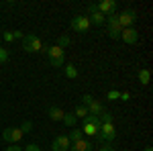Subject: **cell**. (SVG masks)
I'll return each mask as SVG.
<instances>
[{"label":"cell","instance_id":"6da1fadb","mask_svg":"<svg viewBox=\"0 0 153 151\" xmlns=\"http://www.w3.org/2000/svg\"><path fill=\"white\" fill-rule=\"evenodd\" d=\"M23 49H25V51H29V53H47L49 45H47V43H43L37 35L27 33V35L23 37Z\"/></svg>","mask_w":153,"mask_h":151},{"label":"cell","instance_id":"7a4b0ae2","mask_svg":"<svg viewBox=\"0 0 153 151\" xmlns=\"http://www.w3.org/2000/svg\"><path fill=\"white\" fill-rule=\"evenodd\" d=\"M100 118L96 115H88L84 118V127H82V133L88 135V137H96L98 139V133H100Z\"/></svg>","mask_w":153,"mask_h":151},{"label":"cell","instance_id":"3957f363","mask_svg":"<svg viewBox=\"0 0 153 151\" xmlns=\"http://www.w3.org/2000/svg\"><path fill=\"white\" fill-rule=\"evenodd\" d=\"M47 55H49V63H51L53 68H63V65H65V51H63L61 47H57V45L49 47Z\"/></svg>","mask_w":153,"mask_h":151},{"label":"cell","instance_id":"277c9868","mask_svg":"<svg viewBox=\"0 0 153 151\" xmlns=\"http://www.w3.org/2000/svg\"><path fill=\"white\" fill-rule=\"evenodd\" d=\"M82 106H86L88 115L100 116L102 112H104V106L100 104L98 100H94V96H90V94H84V96H82Z\"/></svg>","mask_w":153,"mask_h":151},{"label":"cell","instance_id":"5b68a950","mask_svg":"<svg viewBox=\"0 0 153 151\" xmlns=\"http://www.w3.org/2000/svg\"><path fill=\"white\" fill-rule=\"evenodd\" d=\"M71 29L76 31V33H88L90 31V16H86V14H76L74 19H71Z\"/></svg>","mask_w":153,"mask_h":151},{"label":"cell","instance_id":"8992f818","mask_svg":"<svg viewBox=\"0 0 153 151\" xmlns=\"http://www.w3.org/2000/svg\"><path fill=\"white\" fill-rule=\"evenodd\" d=\"M117 19H118L120 29H129V27H133V23L137 21V12L133 10V8H127V10H123L120 14H117Z\"/></svg>","mask_w":153,"mask_h":151},{"label":"cell","instance_id":"52a82bcc","mask_svg":"<svg viewBox=\"0 0 153 151\" xmlns=\"http://www.w3.org/2000/svg\"><path fill=\"white\" fill-rule=\"evenodd\" d=\"M114 137H117V129H114V125H112V123H102V125H100V133H98V139L110 143Z\"/></svg>","mask_w":153,"mask_h":151},{"label":"cell","instance_id":"ba28073f","mask_svg":"<svg viewBox=\"0 0 153 151\" xmlns=\"http://www.w3.org/2000/svg\"><path fill=\"white\" fill-rule=\"evenodd\" d=\"M23 137H25V133L21 131V127H10L2 133V139L6 141V143H19Z\"/></svg>","mask_w":153,"mask_h":151},{"label":"cell","instance_id":"9c48e42d","mask_svg":"<svg viewBox=\"0 0 153 151\" xmlns=\"http://www.w3.org/2000/svg\"><path fill=\"white\" fill-rule=\"evenodd\" d=\"M118 39H123L125 43H129V45H135L137 41H139V31L135 29V27H129V29H123L120 31V37Z\"/></svg>","mask_w":153,"mask_h":151},{"label":"cell","instance_id":"30bf717a","mask_svg":"<svg viewBox=\"0 0 153 151\" xmlns=\"http://www.w3.org/2000/svg\"><path fill=\"white\" fill-rule=\"evenodd\" d=\"M120 25H118V19H117V14H110L108 16V37L110 39H118L120 37Z\"/></svg>","mask_w":153,"mask_h":151},{"label":"cell","instance_id":"8fae6325","mask_svg":"<svg viewBox=\"0 0 153 151\" xmlns=\"http://www.w3.org/2000/svg\"><path fill=\"white\" fill-rule=\"evenodd\" d=\"M96 6H98V12H100V14L110 16V14H114V10H117V0H102V2L96 4Z\"/></svg>","mask_w":153,"mask_h":151},{"label":"cell","instance_id":"7c38bea8","mask_svg":"<svg viewBox=\"0 0 153 151\" xmlns=\"http://www.w3.org/2000/svg\"><path fill=\"white\" fill-rule=\"evenodd\" d=\"M70 145L71 143L65 135H59V137H55L53 143H51V151H70Z\"/></svg>","mask_w":153,"mask_h":151},{"label":"cell","instance_id":"4fadbf2b","mask_svg":"<svg viewBox=\"0 0 153 151\" xmlns=\"http://www.w3.org/2000/svg\"><path fill=\"white\" fill-rule=\"evenodd\" d=\"M70 151H92V141L82 137L80 141H74V143H71Z\"/></svg>","mask_w":153,"mask_h":151},{"label":"cell","instance_id":"5bb4252c","mask_svg":"<svg viewBox=\"0 0 153 151\" xmlns=\"http://www.w3.org/2000/svg\"><path fill=\"white\" fill-rule=\"evenodd\" d=\"M47 115H49L51 121H63V115H65V112H63L59 106H51V108L47 110Z\"/></svg>","mask_w":153,"mask_h":151},{"label":"cell","instance_id":"9a60e30c","mask_svg":"<svg viewBox=\"0 0 153 151\" xmlns=\"http://www.w3.org/2000/svg\"><path fill=\"white\" fill-rule=\"evenodd\" d=\"M25 37V33H21V31H6L4 33V41L6 43H12L14 39H23Z\"/></svg>","mask_w":153,"mask_h":151},{"label":"cell","instance_id":"2e32d148","mask_svg":"<svg viewBox=\"0 0 153 151\" xmlns=\"http://www.w3.org/2000/svg\"><path fill=\"white\" fill-rule=\"evenodd\" d=\"M63 71H65V78H70V80H76L78 74H80L76 65H63Z\"/></svg>","mask_w":153,"mask_h":151},{"label":"cell","instance_id":"e0dca14e","mask_svg":"<svg viewBox=\"0 0 153 151\" xmlns=\"http://www.w3.org/2000/svg\"><path fill=\"white\" fill-rule=\"evenodd\" d=\"M104 21H106V16H104V14H100V12L96 10V12H92L90 25H96V27H100V25H104Z\"/></svg>","mask_w":153,"mask_h":151},{"label":"cell","instance_id":"ac0fdd59","mask_svg":"<svg viewBox=\"0 0 153 151\" xmlns=\"http://www.w3.org/2000/svg\"><path fill=\"white\" fill-rule=\"evenodd\" d=\"M63 123H65V125H68V127H76V123H78V118H76V115H74V112H65V115H63Z\"/></svg>","mask_w":153,"mask_h":151},{"label":"cell","instance_id":"d6986e66","mask_svg":"<svg viewBox=\"0 0 153 151\" xmlns=\"http://www.w3.org/2000/svg\"><path fill=\"white\" fill-rule=\"evenodd\" d=\"M149 80H151V71L149 70H139V82H141L143 86H147Z\"/></svg>","mask_w":153,"mask_h":151},{"label":"cell","instance_id":"ffe728a7","mask_svg":"<svg viewBox=\"0 0 153 151\" xmlns=\"http://www.w3.org/2000/svg\"><path fill=\"white\" fill-rule=\"evenodd\" d=\"M84 137V133H82V129H78V127H74V131H71L70 133V137H68V139H70V143H74V141H80Z\"/></svg>","mask_w":153,"mask_h":151},{"label":"cell","instance_id":"44dd1931","mask_svg":"<svg viewBox=\"0 0 153 151\" xmlns=\"http://www.w3.org/2000/svg\"><path fill=\"white\" fill-rule=\"evenodd\" d=\"M74 115H76V118H86L88 116V110H86V106H78L74 110Z\"/></svg>","mask_w":153,"mask_h":151},{"label":"cell","instance_id":"7402d4cb","mask_svg":"<svg viewBox=\"0 0 153 151\" xmlns=\"http://www.w3.org/2000/svg\"><path fill=\"white\" fill-rule=\"evenodd\" d=\"M68 45H70V37L61 35V37H59V41H57V47H61V49H65Z\"/></svg>","mask_w":153,"mask_h":151},{"label":"cell","instance_id":"603a6c76","mask_svg":"<svg viewBox=\"0 0 153 151\" xmlns=\"http://www.w3.org/2000/svg\"><path fill=\"white\" fill-rule=\"evenodd\" d=\"M8 61V49L0 47V63H6Z\"/></svg>","mask_w":153,"mask_h":151},{"label":"cell","instance_id":"cb8c5ba5","mask_svg":"<svg viewBox=\"0 0 153 151\" xmlns=\"http://www.w3.org/2000/svg\"><path fill=\"white\" fill-rule=\"evenodd\" d=\"M98 118H100V123H112V115L110 112H102Z\"/></svg>","mask_w":153,"mask_h":151},{"label":"cell","instance_id":"d4e9b609","mask_svg":"<svg viewBox=\"0 0 153 151\" xmlns=\"http://www.w3.org/2000/svg\"><path fill=\"white\" fill-rule=\"evenodd\" d=\"M31 129H33V123H31V121H25L23 125H21V131H23V133H29Z\"/></svg>","mask_w":153,"mask_h":151},{"label":"cell","instance_id":"484cf974","mask_svg":"<svg viewBox=\"0 0 153 151\" xmlns=\"http://www.w3.org/2000/svg\"><path fill=\"white\" fill-rule=\"evenodd\" d=\"M23 151H41V147H39V145H35V143H31V145H27Z\"/></svg>","mask_w":153,"mask_h":151},{"label":"cell","instance_id":"4316f807","mask_svg":"<svg viewBox=\"0 0 153 151\" xmlns=\"http://www.w3.org/2000/svg\"><path fill=\"white\" fill-rule=\"evenodd\" d=\"M118 96H120V92H117V90H110V92H108V100H117Z\"/></svg>","mask_w":153,"mask_h":151},{"label":"cell","instance_id":"83f0119b","mask_svg":"<svg viewBox=\"0 0 153 151\" xmlns=\"http://www.w3.org/2000/svg\"><path fill=\"white\" fill-rule=\"evenodd\" d=\"M118 98H120V100H125V102H127V100H131L129 92H120V96H118Z\"/></svg>","mask_w":153,"mask_h":151},{"label":"cell","instance_id":"f1b7e54d","mask_svg":"<svg viewBox=\"0 0 153 151\" xmlns=\"http://www.w3.org/2000/svg\"><path fill=\"white\" fill-rule=\"evenodd\" d=\"M6 151H23V147H19V145H12V147H8Z\"/></svg>","mask_w":153,"mask_h":151},{"label":"cell","instance_id":"f546056e","mask_svg":"<svg viewBox=\"0 0 153 151\" xmlns=\"http://www.w3.org/2000/svg\"><path fill=\"white\" fill-rule=\"evenodd\" d=\"M88 10H90V14H92V12L98 10V6H96V4H90V6H88Z\"/></svg>","mask_w":153,"mask_h":151},{"label":"cell","instance_id":"4dcf8cb0","mask_svg":"<svg viewBox=\"0 0 153 151\" xmlns=\"http://www.w3.org/2000/svg\"><path fill=\"white\" fill-rule=\"evenodd\" d=\"M100 151H112V149H110L108 145H102V147H100Z\"/></svg>","mask_w":153,"mask_h":151},{"label":"cell","instance_id":"1f68e13d","mask_svg":"<svg viewBox=\"0 0 153 151\" xmlns=\"http://www.w3.org/2000/svg\"><path fill=\"white\" fill-rule=\"evenodd\" d=\"M143 151H153V149H151V147H145V149H143Z\"/></svg>","mask_w":153,"mask_h":151}]
</instances>
